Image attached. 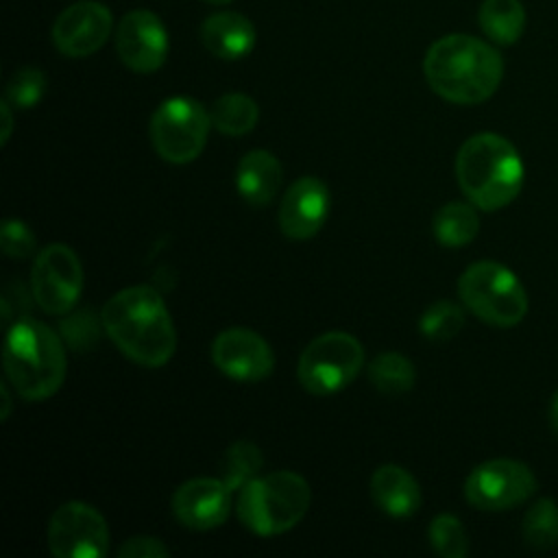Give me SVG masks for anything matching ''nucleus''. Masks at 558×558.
Here are the masks:
<instances>
[{"label":"nucleus","mask_w":558,"mask_h":558,"mask_svg":"<svg viewBox=\"0 0 558 558\" xmlns=\"http://www.w3.org/2000/svg\"><path fill=\"white\" fill-rule=\"evenodd\" d=\"M429 545L442 558H464L469 551V536L462 521L453 514H438L429 523Z\"/></svg>","instance_id":"27"},{"label":"nucleus","mask_w":558,"mask_h":558,"mask_svg":"<svg viewBox=\"0 0 558 558\" xmlns=\"http://www.w3.org/2000/svg\"><path fill=\"white\" fill-rule=\"evenodd\" d=\"M216 368L235 381L266 379L275 368L270 344L248 327H229L211 344Z\"/></svg>","instance_id":"13"},{"label":"nucleus","mask_w":558,"mask_h":558,"mask_svg":"<svg viewBox=\"0 0 558 558\" xmlns=\"http://www.w3.org/2000/svg\"><path fill=\"white\" fill-rule=\"evenodd\" d=\"M257 33L248 17L235 11H218L201 24L203 46L218 59L238 61L255 46Z\"/></svg>","instance_id":"17"},{"label":"nucleus","mask_w":558,"mask_h":558,"mask_svg":"<svg viewBox=\"0 0 558 558\" xmlns=\"http://www.w3.org/2000/svg\"><path fill=\"white\" fill-rule=\"evenodd\" d=\"M281 161L264 148L248 150L235 170V187L242 201H246L251 207H264L268 205L281 185Z\"/></svg>","instance_id":"18"},{"label":"nucleus","mask_w":558,"mask_h":558,"mask_svg":"<svg viewBox=\"0 0 558 558\" xmlns=\"http://www.w3.org/2000/svg\"><path fill=\"white\" fill-rule=\"evenodd\" d=\"M329 187L318 177H301L281 196L277 222L286 238H314L329 216Z\"/></svg>","instance_id":"14"},{"label":"nucleus","mask_w":558,"mask_h":558,"mask_svg":"<svg viewBox=\"0 0 558 558\" xmlns=\"http://www.w3.org/2000/svg\"><path fill=\"white\" fill-rule=\"evenodd\" d=\"M209 111L190 96H172L163 100L150 118V144L155 153L168 163L194 161L209 135Z\"/></svg>","instance_id":"8"},{"label":"nucleus","mask_w":558,"mask_h":558,"mask_svg":"<svg viewBox=\"0 0 558 558\" xmlns=\"http://www.w3.org/2000/svg\"><path fill=\"white\" fill-rule=\"evenodd\" d=\"M364 366L362 342L347 331H325L301 353L296 377L301 386L318 397L347 388Z\"/></svg>","instance_id":"7"},{"label":"nucleus","mask_w":558,"mask_h":558,"mask_svg":"<svg viewBox=\"0 0 558 558\" xmlns=\"http://www.w3.org/2000/svg\"><path fill=\"white\" fill-rule=\"evenodd\" d=\"M46 538L57 558H100L109 549L107 521L85 501L61 504L48 521Z\"/></svg>","instance_id":"11"},{"label":"nucleus","mask_w":558,"mask_h":558,"mask_svg":"<svg viewBox=\"0 0 558 558\" xmlns=\"http://www.w3.org/2000/svg\"><path fill=\"white\" fill-rule=\"evenodd\" d=\"M547 423H549V429L558 436V390L554 392L551 401H549V410H547Z\"/></svg>","instance_id":"32"},{"label":"nucleus","mask_w":558,"mask_h":558,"mask_svg":"<svg viewBox=\"0 0 558 558\" xmlns=\"http://www.w3.org/2000/svg\"><path fill=\"white\" fill-rule=\"evenodd\" d=\"M83 266L68 244L44 246L31 270V290L35 303L46 314H68L83 292Z\"/></svg>","instance_id":"10"},{"label":"nucleus","mask_w":558,"mask_h":558,"mask_svg":"<svg viewBox=\"0 0 558 558\" xmlns=\"http://www.w3.org/2000/svg\"><path fill=\"white\" fill-rule=\"evenodd\" d=\"M0 390H2V405H4V408H2V414H0V418L4 421V418L9 416V408H11V397H9V381H4Z\"/></svg>","instance_id":"33"},{"label":"nucleus","mask_w":558,"mask_h":558,"mask_svg":"<svg viewBox=\"0 0 558 558\" xmlns=\"http://www.w3.org/2000/svg\"><path fill=\"white\" fill-rule=\"evenodd\" d=\"M434 235L442 246L460 248L475 240L480 231V216L473 203H447L434 214Z\"/></svg>","instance_id":"21"},{"label":"nucleus","mask_w":558,"mask_h":558,"mask_svg":"<svg viewBox=\"0 0 558 558\" xmlns=\"http://www.w3.org/2000/svg\"><path fill=\"white\" fill-rule=\"evenodd\" d=\"M2 364L7 381L26 401L52 397L68 373L61 338L35 318H20L9 327Z\"/></svg>","instance_id":"4"},{"label":"nucleus","mask_w":558,"mask_h":558,"mask_svg":"<svg viewBox=\"0 0 558 558\" xmlns=\"http://www.w3.org/2000/svg\"><path fill=\"white\" fill-rule=\"evenodd\" d=\"M209 116H211V126H216L225 135L238 137L255 129L259 118V107L251 96L231 92L216 98V102L209 109Z\"/></svg>","instance_id":"22"},{"label":"nucleus","mask_w":558,"mask_h":558,"mask_svg":"<svg viewBox=\"0 0 558 558\" xmlns=\"http://www.w3.org/2000/svg\"><path fill=\"white\" fill-rule=\"evenodd\" d=\"M111 33V13L98 2H76L59 13L52 41L65 57H87L102 48Z\"/></svg>","instance_id":"16"},{"label":"nucleus","mask_w":558,"mask_h":558,"mask_svg":"<svg viewBox=\"0 0 558 558\" xmlns=\"http://www.w3.org/2000/svg\"><path fill=\"white\" fill-rule=\"evenodd\" d=\"M44 92H46L44 72L39 68L26 65V68H20L11 74V78L7 83L4 98L15 109H31L41 100Z\"/></svg>","instance_id":"28"},{"label":"nucleus","mask_w":558,"mask_h":558,"mask_svg":"<svg viewBox=\"0 0 558 558\" xmlns=\"http://www.w3.org/2000/svg\"><path fill=\"white\" fill-rule=\"evenodd\" d=\"M458 296L471 314L493 327H514L527 314V294L519 277L493 259L466 266L458 279Z\"/></svg>","instance_id":"6"},{"label":"nucleus","mask_w":558,"mask_h":558,"mask_svg":"<svg viewBox=\"0 0 558 558\" xmlns=\"http://www.w3.org/2000/svg\"><path fill=\"white\" fill-rule=\"evenodd\" d=\"M37 238L31 227L17 218H7L0 229V248L11 259H26L35 253Z\"/></svg>","instance_id":"29"},{"label":"nucleus","mask_w":558,"mask_h":558,"mask_svg":"<svg viewBox=\"0 0 558 558\" xmlns=\"http://www.w3.org/2000/svg\"><path fill=\"white\" fill-rule=\"evenodd\" d=\"M536 490L532 469L512 458L477 464L464 480V497L477 510L499 512L527 501Z\"/></svg>","instance_id":"9"},{"label":"nucleus","mask_w":558,"mask_h":558,"mask_svg":"<svg viewBox=\"0 0 558 558\" xmlns=\"http://www.w3.org/2000/svg\"><path fill=\"white\" fill-rule=\"evenodd\" d=\"M371 497L375 506L395 517H412L421 508V486L418 482L397 464H381L371 477Z\"/></svg>","instance_id":"19"},{"label":"nucleus","mask_w":558,"mask_h":558,"mask_svg":"<svg viewBox=\"0 0 558 558\" xmlns=\"http://www.w3.org/2000/svg\"><path fill=\"white\" fill-rule=\"evenodd\" d=\"M464 327V310L453 303V301H436L432 303L421 320H418V329L425 338L429 340H449L453 336H458V331Z\"/></svg>","instance_id":"26"},{"label":"nucleus","mask_w":558,"mask_h":558,"mask_svg":"<svg viewBox=\"0 0 558 558\" xmlns=\"http://www.w3.org/2000/svg\"><path fill=\"white\" fill-rule=\"evenodd\" d=\"M477 22L493 44L512 46L523 35L525 9L519 0H484L477 11Z\"/></svg>","instance_id":"20"},{"label":"nucleus","mask_w":558,"mask_h":558,"mask_svg":"<svg viewBox=\"0 0 558 558\" xmlns=\"http://www.w3.org/2000/svg\"><path fill=\"white\" fill-rule=\"evenodd\" d=\"M521 530L532 549H554L558 545V504L547 497L534 501L523 517Z\"/></svg>","instance_id":"25"},{"label":"nucleus","mask_w":558,"mask_h":558,"mask_svg":"<svg viewBox=\"0 0 558 558\" xmlns=\"http://www.w3.org/2000/svg\"><path fill=\"white\" fill-rule=\"evenodd\" d=\"M264 466L262 449L251 440H235L222 456L220 464V477L225 484L235 493L246 482L257 477V473Z\"/></svg>","instance_id":"24"},{"label":"nucleus","mask_w":558,"mask_h":558,"mask_svg":"<svg viewBox=\"0 0 558 558\" xmlns=\"http://www.w3.org/2000/svg\"><path fill=\"white\" fill-rule=\"evenodd\" d=\"M368 379L384 395H403L412 390L416 381V371L405 355L397 351H386L368 364Z\"/></svg>","instance_id":"23"},{"label":"nucleus","mask_w":558,"mask_h":558,"mask_svg":"<svg viewBox=\"0 0 558 558\" xmlns=\"http://www.w3.org/2000/svg\"><path fill=\"white\" fill-rule=\"evenodd\" d=\"M120 61L140 74L159 70L168 57V33L163 22L148 9L129 11L116 28Z\"/></svg>","instance_id":"12"},{"label":"nucleus","mask_w":558,"mask_h":558,"mask_svg":"<svg viewBox=\"0 0 558 558\" xmlns=\"http://www.w3.org/2000/svg\"><path fill=\"white\" fill-rule=\"evenodd\" d=\"M312 501L310 484L294 471L257 475L238 490L235 512L244 527L259 536H275L292 530Z\"/></svg>","instance_id":"5"},{"label":"nucleus","mask_w":558,"mask_h":558,"mask_svg":"<svg viewBox=\"0 0 558 558\" xmlns=\"http://www.w3.org/2000/svg\"><path fill=\"white\" fill-rule=\"evenodd\" d=\"M0 111H2V144L9 142V135H11V126H13V118H11V102L4 98L2 105H0Z\"/></svg>","instance_id":"31"},{"label":"nucleus","mask_w":558,"mask_h":558,"mask_svg":"<svg viewBox=\"0 0 558 558\" xmlns=\"http://www.w3.org/2000/svg\"><path fill=\"white\" fill-rule=\"evenodd\" d=\"M456 179L477 209L497 211L521 192L523 161L504 135L475 133L458 150Z\"/></svg>","instance_id":"3"},{"label":"nucleus","mask_w":558,"mask_h":558,"mask_svg":"<svg viewBox=\"0 0 558 558\" xmlns=\"http://www.w3.org/2000/svg\"><path fill=\"white\" fill-rule=\"evenodd\" d=\"M100 314L111 342L135 364L159 368L174 355V323L155 288H124L105 303Z\"/></svg>","instance_id":"1"},{"label":"nucleus","mask_w":558,"mask_h":558,"mask_svg":"<svg viewBox=\"0 0 558 558\" xmlns=\"http://www.w3.org/2000/svg\"><path fill=\"white\" fill-rule=\"evenodd\" d=\"M231 495L233 490L222 477H194L174 490L172 512L190 530H214L227 521Z\"/></svg>","instance_id":"15"},{"label":"nucleus","mask_w":558,"mask_h":558,"mask_svg":"<svg viewBox=\"0 0 558 558\" xmlns=\"http://www.w3.org/2000/svg\"><path fill=\"white\" fill-rule=\"evenodd\" d=\"M203 2H207V4H216V7H220V4H229L231 0H203Z\"/></svg>","instance_id":"34"},{"label":"nucleus","mask_w":558,"mask_h":558,"mask_svg":"<svg viewBox=\"0 0 558 558\" xmlns=\"http://www.w3.org/2000/svg\"><path fill=\"white\" fill-rule=\"evenodd\" d=\"M423 72L440 98L456 105H480L497 92L504 61L490 44L456 33L429 46Z\"/></svg>","instance_id":"2"},{"label":"nucleus","mask_w":558,"mask_h":558,"mask_svg":"<svg viewBox=\"0 0 558 558\" xmlns=\"http://www.w3.org/2000/svg\"><path fill=\"white\" fill-rule=\"evenodd\" d=\"M120 558H166L170 556V549L163 545V541L155 536H131L124 545L118 549Z\"/></svg>","instance_id":"30"}]
</instances>
